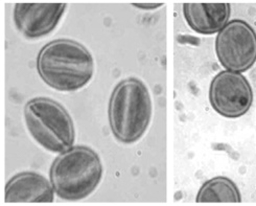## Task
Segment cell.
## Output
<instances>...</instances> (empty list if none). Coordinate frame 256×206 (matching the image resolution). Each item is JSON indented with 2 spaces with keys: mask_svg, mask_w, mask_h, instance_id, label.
Returning <instances> with one entry per match:
<instances>
[{
  "mask_svg": "<svg viewBox=\"0 0 256 206\" xmlns=\"http://www.w3.org/2000/svg\"><path fill=\"white\" fill-rule=\"evenodd\" d=\"M37 70L50 87L70 92L90 82L94 74V61L83 44L59 39L42 48L37 58Z\"/></svg>",
  "mask_w": 256,
  "mask_h": 206,
  "instance_id": "1",
  "label": "cell"
},
{
  "mask_svg": "<svg viewBox=\"0 0 256 206\" xmlns=\"http://www.w3.org/2000/svg\"><path fill=\"white\" fill-rule=\"evenodd\" d=\"M152 112V100L144 83L136 78L122 80L113 90L108 109L116 140L124 144L140 140L148 128Z\"/></svg>",
  "mask_w": 256,
  "mask_h": 206,
  "instance_id": "2",
  "label": "cell"
},
{
  "mask_svg": "<svg viewBox=\"0 0 256 206\" xmlns=\"http://www.w3.org/2000/svg\"><path fill=\"white\" fill-rule=\"evenodd\" d=\"M102 173L98 155L88 146H78L54 159L50 177L56 196L68 201H78L96 190Z\"/></svg>",
  "mask_w": 256,
  "mask_h": 206,
  "instance_id": "3",
  "label": "cell"
},
{
  "mask_svg": "<svg viewBox=\"0 0 256 206\" xmlns=\"http://www.w3.org/2000/svg\"><path fill=\"white\" fill-rule=\"evenodd\" d=\"M24 120L30 134L45 150L63 153L74 144V126L67 110L48 98L28 100Z\"/></svg>",
  "mask_w": 256,
  "mask_h": 206,
  "instance_id": "4",
  "label": "cell"
},
{
  "mask_svg": "<svg viewBox=\"0 0 256 206\" xmlns=\"http://www.w3.org/2000/svg\"><path fill=\"white\" fill-rule=\"evenodd\" d=\"M218 59L227 70L244 72L256 62V32L246 21H229L216 39Z\"/></svg>",
  "mask_w": 256,
  "mask_h": 206,
  "instance_id": "5",
  "label": "cell"
},
{
  "mask_svg": "<svg viewBox=\"0 0 256 206\" xmlns=\"http://www.w3.org/2000/svg\"><path fill=\"white\" fill-rule=\"evenodd\" d=\"M209 100L216 112L227 118L245 116L253 102V91L248 80L240 72H220L209 87Z\"/></svg>",
  "mask_w": 256,
  "mask_h": 206,
  "instance_id": "6",
  "label": "cell"
},
{
  "mask_svg": "<svg viewBox=\"0 0 256 206\" xmlns=\"http://www.w3.org/2000/svg\"><path fill=\"white\" fill-rule=\"evenodd\" d=\"M65 8L64 2H17L14 21L26 37L41 38L56 28Z\"/></svg>",
  "mask_w": 256,
  "mask_h": 206,
  "instance_id": "7",
  "label": "cell"
},
{
  "mask_svg": "<svg viewBox=\"0 0 256 206\" xmlns=\"http://www.w3.org/2000/svg\"><path fill=\"white\" fill-rule=\"evenodd\" d=\"M54 190L52 182L34 172H23L10 178L4 188L6 203H52Z\"/></svg>",
  "mask_w": 256,
  "mask_h": 206,
  "instance_id": "8",
  "label": "cell"
},
{
  "mask_svg": "<svg viewBox=\"0 0 256 206\" xmlns=\"http://www.w3.org/2000/svg\"><path fill=\"white\" fill-rule=\"evenodd\" d=\"M231 6L228 2H185L183 15L192 30L212 35L228 24Z\"/></svg>",
  "mask_w": 256,
  "mask_h": 206,
  "instance_id": "9",
  "label": "cell"
},
{
  "mask_svg": "<svg viewBox=\"0 0 256 206\" xmlns=\"http://www.w3.org/2000/svg\"><path fill=\"white\" fill-rule=\"evenodd\" d=\"M198 203H238L240 192L236 183L226 177L206 181L196 194Z\"/></svg>",
  "mask_w": 256,
  "mask_h": 206,
  "instance_id": "10",
  "label": "cell"
},
{
  "mask_svg": "<svg viewBox=\"0 0 256 206\" xmlns=\"http://www.w3.org/2000/svg\"><path fill=\"white\" fill-rule=\"evenodd\" d=\"M132 4L134 6H137L139 8H144V10H153V8H157L158 6H162V2L159 4H155V2H150L146 4V2H132Z\"/></svg>",
  "mask_w": 256,
  "mask_h": 206,
  "instance_id": "11",
  "label": "cell"
}]
</instances>
